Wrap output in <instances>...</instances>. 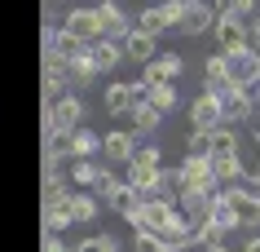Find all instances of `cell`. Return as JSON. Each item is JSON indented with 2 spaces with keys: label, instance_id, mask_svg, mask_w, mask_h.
Returning <instances> with one entry per match:
<instances>
[{
  "label": "cell",
  "instance_id": "cell-1",
  "mask_svg": "<svg viewBox=\"0 0 260 252\" xmlns=\"http://www.w3.org/2000/svg\"><path fill=\"white\" fill-rule=\"evenodd\" d=\"M80 120H84V102H80V93L57 98L53 106L44 111V128H49V133H75V128H80Z\"/></svg>",
  "mask_w": 260,
  "mask_h": 252
},
{
  "label": "cell",
  "instance_id": "cell-2",
  "mask_svg": "<svg viewBox=\"0 0 260 252\" xmlns=\"http://www.w3.org/2000/svg\"><path fill=\"white\" fill-rule=\"evenodd\" d=\"M220 199H225V204H230V208L238 212V226H247L251 235L260 230V199L251 195V190H247L243 182H238V186H225V190H220Z\"/></svg>",
  "mask_w": 260,
  "mask_h": 252
},
{
  "label": "cell",
  "instance_id": "cell-3",
  "mask_svg": "<svg viewBox=\"0 0 260 252\" xmlns=\"http://www.w3.org/2000/svg\"><path fill=\"white\" fill-rule=\"evenodd\" d=\"M225 75H230L234 89H251V84L260 80V58H256V49L247 44V49H238V53H225Z\"/></svg>",
  "mask_w": 260,
  "mask_h": 252
},
{
  "label": "cell",
  "instance_id": "cell-4",
  "mask_svg": "<svg viewBox=\"0 0 260 252\" xmlns=\"http://www.w3.org/2000/svg\"><path fill=\"white\" fill-rule=\"evenodd\" d=\"M181 186H190V190H207V195H220V182L212 177V159H199V155H185L177 168Z\"/></svg>",
  "mask_w": 260,
  "mask_h": 252
},
{
  "label": "cell",
  "instance_id": "cell-5",
  "mask_svg": "<svg viewBox=\"0 0 260 252\" xmlns=\"http://www.w3.org/2000/svg\"><path fill=\"white\" fill-rule=\"evenodd\" d=\"M93 14H97V31H102V40H115V44H119V40H128L133 22H128V14H123L115 0H102Z\"/></svg>",
  "mask_w": 260,
  "mask_h": 252
},
{
  "label": "cell",
  "instance_id": "cell-6",
  "mask_svg": "<svg viewBox=\"0 0 260 252\" xmlns=\"http://www.w3.org/2000/svg\"><path fill=\"white\" fill-rule=\"evenodd\" d=\"M220 120L225 124H247L251 115H256V102H251V93L247 89H230V93H220Z\"/></svg>",
  "mask_w": 260,
  "mask_h": 252
},
{
  "label": "cell",
  "instance_id": "cell-7",
  "mask_svg": "<svg viewBox=\"0 0 260 252\" xmlns=\"http://www.w3.org/2000/svg\"><path fill=\"white\" fill-rule=\"evenodd\" d=\"M181 71H185L181 53H154L150 62H146V75H141V80H146V84H172Z\"/></svg>",
  "mask_w": 260,
  "mask_h": 252
},
{
  "label": "cell",
  "instance_id": "cell-8",
  "mask_svg": "<svg viewBox=\"0 0 260 252\" xmlns=\"http://www.w3.org/2000/svg\"><path fill=\"white\" fill-rule=\"evenodd\" d=\"M190 124L199 128V133H212V128H220V124H225V120H220V102H216V98H207V93H203V98H194V102H190Z\"/></svg>",
  "mask_w": 260,
  "mask_h": 252
},
{
  "label": "cell",
  "instance_id": "cell-9",
  "mask_svg": "<svg viewBox=\"0 0 260 252\" xmlns=\"http://www.w3.org/2000/svg\"><path fill=\"white\" fill-rule=\"evenodd\" d=\"M62 31H71V36H80L84 44L102 40V31H97V14H93V9H71V14L62 18Z\"/></svg>",
  "mask_w": 260,
  "mask_h": 252
},
{
  "label": "cell",
  "instance_id": "cell-10",
  "mask_svg": "<svg viewBox=\"0 0 260 252\" xmlns=\"http://www.w3.org/2000/svg\"><path fill=\"white\" fill-rule=\"evenodd\" d=\"M102 151H106L110 168H115V164H128V159L137 155V133H106V137H102Z\"/></svg>",
  "mask_w": 260,
  "mask_h": 252
},
{
  "label": "cell",
  "instance_id": "cell-11",
  "mask_svg": "<svg viewBox=\"0 0 260 252\" xmlns=\"http://www.w3.org/2000/svg\"><path fill=\"white\" fill-rule=\"evenodd\" d=\"M212 27H216V14H212L207 0H199V5H185V18H181L177 31H185V36H203V31H212Z\"/></svg>",
  "mask_w": 260,
  "mask_h": 252
},
{
  "label": "cell",
  "instance_id": "cell-12",
  "mask_svg": "<svg viewBox=\"0 0 260 252\" xmlns=\"http://www.w3.org/2000/svg\"><path fill=\"white\" fill-rule=\"evenodd\" d=\"M216 53H238V49H247V44H251V31L243 27V22H216Z\"/></svg>",
  "mask_w": 260,
  "mask_h": 252
},
{
  "label": "cell",
  "instance_id": "cell-13",
  "mask_svg": "<svg viewBox=\"0 0 260 252\" xmlns=\"http://www.w3.org/2000/svg\"><path fill=\"white\" fill-rule=\"evenodd\" d=\"M203 80H207V98H220V93H230L234 84H230V75H225V53H212L203 62Z\"/></svg>",
  "mask_w": 260,
  "mask_h": 252
},
{
  "label": "cell",
  "instance_id": "cell-14",
  "mask_svg": "<svg viewBox=\"0 0 260 252\" xmlns=\"http://www.w3.org/2000/svg\"><path fill=\"white\" fill-rule=\"evenodd\" d=\"M154 239H159V243H168V248H177V252H185V248L194 243V226H190V221H185V217L177 212V217H172V221H168V226H164V230H159Z\"/></svg>",
  "mask_w": 260,
  "mask_h": 252
},
{
  "label": "cell",
  "instance_id": "cell-15",
  "mask_svg": "<svg viewBox=\"0 0 260 252\" xmlns=\"http://www.w3.org/2000/svg\"><path fill=\"white\" fill-rule=\"evenodd\" d=\"M243 155H212V177H216L220 186H238L243 182Z\"/></svg>",
  "mask_w": 260,
  "mask_h": 252
},
{
  "label": "cell",
  "instance_id": "cell-16",
  "mask_svg": "<svg viewBox=\"0 0 260 252\" xmlns=\"http://www.w3.org/2000/svg\"><path fill=\"white\" fill-rule=\"evenodd\" d=\"M172 217H177V199H164V195H150V199H146V221H150V235H159Z\"/></svg>",
  "mask_w": 260,
  "mask_h": 252
},
{
  "label": "cell",
  "instance_id": "cell-17",
  "mask_svg": "<svg viewBox=\"0 0 260 252\" xmlns=\"http://www.w3.org/2000/svg\"><path fill=\"white\" fill-rule=\"evenodd\" d=\"M123 53L133 58V62H150L154 53H159V40H150V36H146V31H128V40H123Z\"/></svg>",
  "mask_w": 260,
  "mask_h": 252
},
{
  "label": "cell",
  "instance_id": "cell-18",
  "mask_svg": "<svg viewBox=\"0 0 260 252\" xmlns=\"http://www.w3.org/2000/svg\"><path fill=\"white\" fill-rule=\"evenodd\" d=\"M67 212H71V221H80V226H88L102 212V204H97L93 195H84V190H71V199H67Z\"/></svg>",
  "mask_w": 260,
  "mask_h": 252
},
{
  "label": "cell",
  "instance_id": "cell-19",
  "mask_svg": "<svg viewBox=\"0 0 260 252\" xmlns=\"http://www.w3.org/2000/svg\"><path fill=\"white\" fill-rule=\"evenodd\" d=\"M88 53H93V62H97V75H102V71H115V67H119L123 49L115 40H93V44H88Z\"/></svg>",
  "mask_w": 260,
  "mask_h": 252
},
{
  "label": "cell",
  "instance_id": "cell-20",
  "mask_svg": "<svg viewBox=\"0 0 260 252\" xmlns=\"http://www.w3.org/2000/svg\"><path fill=\"white\" fill-rule=\"evenodd\" d=\"M97 151H102V137L97 133H88V128H75L71 133V159H93Z\"/></svg>",
  "mask_w": 260,
  "mask_h": 252
},
{
  "label": "cell",
  "instance_id": "cell-21",
  "mask_svg": "<svg viewBox=\"0 0 260 252\" xmlns=\"http://www.w3.org/2000/svg\"><path fill=\"white\" fill-rule=\"evenodd\" d=\"M110 208L119 212V217H133V212L141 208V204H146V195H141V190H133V186H119V190H115V195L106 199Z\"/></svg>",
  "mask_w": 260,
  "mask_h": 252
},
{
  "label": "cell",
  "instance_id": "cell-22",
  "mask_svg": "<svg viewBox=\"0 0 260 252\" xmlns=\"http://www.w3.org/2000/svg\"><path fill=\"white\" fill-rule=\"evenodd\" d=\"M207 221L216 226L220 235H230V230H238V212H234L225 199H216V204H212V212H207Z\"/></svg>",
  "mask_w": 260,
  "mask_h": 252
},
{
  "label": "cell",
  "instance_id": "cell-23",
  "mask_svg": "<svg viewBox=\"0 0 260 252\" xmlns=\"http://www.w3.org/2000/svg\"><path fill=\"white\" fill-rule=\"evenodd\" d=\"M106 111L110 115H133V93H128V84H110L106 89Z\"/></svg>",
  "mask_w": 260,
  "mask_h": 252
},
{
  "label": "cell",
  "instance_id": "cell-24",
  "mask_svg": "<svg viewBox=\"0 0 260 252\" xmlns=\"http://www.w3.org/2000/svg\"><path fill=\"white\" fill-rule=\"evenodd\" d=\"M159 120H164V111H154L150 102L146 106H133V133H154Z\"/></svg>",
  "mask_w": 260,
  "mask_h": 252
},
{
  "label": "cell",
  "instance_id": "cell-25",
  "mask_svg": "<svg viewBox=\"0 0 260 252\" xmlns=\"http://www.w3.org/2000/svg\"><path fill=\"white\" fill-rule=\"evenodd\" d=\"M137 31H146L150 40H159V36H164V31H168L164 14H159V5H154V9H141V14H137Z\"/></svg>",
  "mask_w": 260,
  "mask_h": 252
},
{
  "label": "cell",
  "instance_id": "cell-26",
  "mask_svg": "<svg viewBox=\"0 0 260 252\" xmlns=\"http://www.w3.org/2000/svg\"><path fill=\"white\" fill-rule=\"evenodd\" d=\"M212 155H238V133L234 128H212Z\"/></svg>",
  "mask_w": 260,
  "mask_h": 252
},
{
  "label": "cell",
  "instance_id": "cell-27",
  "mask_svg": "<svg viewBox=\"0 0 260 252\" xmlns=\"http://www.w3.org/2000/svg\"><path fill=\"white\" fill-rule=\"evenodd\" d=\"M177 89L172 84H150V106L154 111H177Z\"/></svg>",
  "mask_w": 260,
  "mask_h": 252
},
{
  "label": "cell",
  "instance_id": "cell-28",
  "mask_svg": "<svg viewBox=\"0 0 260 252\" xmlns=\"http://www.w3.org/2000/svg\"><path fill=\"white\" fill-rule=\"evenodd\" d=\"M97 173H102V168H97L93 159H75V164H71V182L75 186H97Z\"/></svg>",
  "mask_w": 260,
  "mask_h": 252
},
{
  "label": "cell",
  "instance_id": "cell-29",
  "mask_svg": "<svg viewBox=\"0 0 260 252\" xmlns=\"http://www.w3.org/2000/svg\"><path fill=\"white\" fill-rule=\"evenodd\" d=\"M75 252H119V239L115 235H93V239H84Z\"/></svg>",
  "mask_w": 260,
  "mask_h": 252
},
{
  "label": "cell",
  "instance_id": "cell-30",
  "mask_svg": "<svg viewBox=\"0 0 260 252\" xmlns=\"http://www.w3.org/2000/svg\"><path fill=\"white\" fill-rule=\"evenodd\" d=\"M119 177H115V173H110V168H102V173H97V204H106L110 195H115V190H119Z\"/></svg>",
  "mask_w": 260,
  "mask_h": 252
},
{
  "label": "cell",
  "instance_id": "cell-31",
  "mask_svg": "<svg viewBox=\"0 0 260 252\" xmlns=\"http://www.w3.org/2000/svg\"><path fill=\"white\" fill-rule=\"evenodd\" d=\"M194 243H203V248H216V243H225V235H220L212 221H199V226H194Z\"/></svg>",
  "mask_w": 260,
  "mask_h": 252
},
{
  "label": "cell",
  "instance_id": "cell-32",
  "mask_svg": "<svg viewBox=\"0 0 260 252\" xmlns=\"http://www.w3.org/2000/svg\"><path fill=\"white\" fill-rule=\"evenodd\" d=\"M67 226H71V212L67 208H44V230H49V235H62Z\"/></svg>",
  "mask_w": 260,
  "mask_h": 252
},
{
  "label": "cell",
  "instance_id": "cell-33",
  "mask_svg": "<svg viewBox=\"0 0 260 252\" xmlns=\"http://www.w3.org/2000/svg\"><path fill=\"white\" fill-rule=\"evenodd\" d=\"M185 155H199V159H212V133H199V128H194L190 133V151Z\"/></svg>",
  "mask_w": 260,
  "mask_h": 252
},
{
  "label": "cell",
  "instance_id": "cell-34",
  "mask_svg": "<svg viewBox=\"0 0 260 252\" xmlns=\"http://www.w3.org/2000/svg\"><path fill=\"white\" fill-rule=\"evenodd\" d=\"M159 14H164L168 27H181V18H185V5H181V0H164V5H159Z\"/></svg>",
  "mask_w": 260,
  "mask_h": 252
},
{
  "label": "cell",
  "instance_id": "cell-35",
  "mask_svg": "<svg viewBox=\"0 0 260 252\" xmlns=\"http://www.w3.org/2000/svg\"><path fill=\"white\" fill-rule=\"evenodd\" d=\"M159 159H164V155H159V146H141L128 164H137V168H159Z\"/></svg>",
  "mask_w": 260,
  "mask_h": 252
},
{
  "label": "cell",
  "instance_id": "cell-36",
  "mask_svg": "<svg viewBox=\"0 0 260 252\" xmlns=\"http://www.w3.org/2000/svg\"><path fill=\"white\" fill-rule=\"evenodd\" d=\"M128 93H133V106H146V102H150V84L133 80V84H128Z\"/></svg>",
  "mask_w": 260,
  "mask_h": 252
},
{
  "label": "cell",
  "instance_id": "cell-37",
  "mask_svg": "<svg viewBox=\"0 0 260 252\" xmlns=\"http://www.w3.org/2000/svg\"><path fill=\"white\" fill-rule=\"evenodd\" d=\"M137 252H177V248H168V243H159L154 235H137Z\"/></svg>",
  "mask_w": 260,
  "mask_h": 252
},
{
  "label": "cell",
  "instance_id": "cell-38",
  "mask_svg": "<svg viewBox=\"0 0 260 252\" xmlns=\"http://www.w3.org/2000/svg\"><path fill=\"white\" fill-rule=\"evenodd\" d=\"M247 190L260 199V164H256V168H247Z\"/></svg>",
  "mask_w": 260,
  "mask_h": 252
},
{
  "label": "cell",
  "instance_id": "cell-39",
  "mask_svg": "<svg viewBox=\"0 0 260 252\" xmlns=\"http://www.w3.org/2000/svg\"><path fill=\"white\" fill-rule=\"evenodd\" d=\"M44 252H71V248H67L57 235H44Z\"/></svg>",
  "mask_w": 260,
  "mask_h": 252
},
{
  "label": "cell",
  "instance_id": "cell-40",
  "mask_svg": "<svg viewBox=\"0 0 260 252\" xmlns=\"http://www.w3.org/2000/svg\"><path fill=\"white\" fill-rule=\"evenodd\" d=\"M251 49H256V58H260V14H256V22H251Z\"/></svg>",
  "mask_w": 260,
  "mask_h": 252
},
{
  "label": "cell",
  "instance_id": "cell-41",
  "mask_svg": "<svg viewBox=\"0 0 260 252\" xmlns=\"http://www.w3.org/2000/svg\"><path fill=\"white\" fill-rule=\"evenodd\" d=\"M243 252H260V235H251V239H247V248Z\"/></svg>",
  "mask_w": 260,
  "mask_h": 252
},
{
  "label": "cell",
  "instance_id": "cell-42",
  "mask_svg": "<svg viewBox=\"0 0 260 252\" xmlns=\"http://www.w3.org/2000/svg\"><path fill=\"white\" fill-rule=\"evenodd\" d=\"M247 93H251V102H256V106H260V80L251 84V89H247Z\"/></svg>",
  "mask_w": 260,
  "mask_h": 252
},
{
  "label": "cell",
  "instance_id": "cell-43",
  "mask_svg": "<svg viewBox=\"0 0 260 252\" xmlns=\"http://www.w3.org/2000/svg\"><path fill=\"white\" fill-rule=\"evenodd\" d=\"M207 252H230V248H225V243H216V248H207Z\"/></svg>",
  "mask_w": 260,
  "mask_h": 252
}]
</instances>
